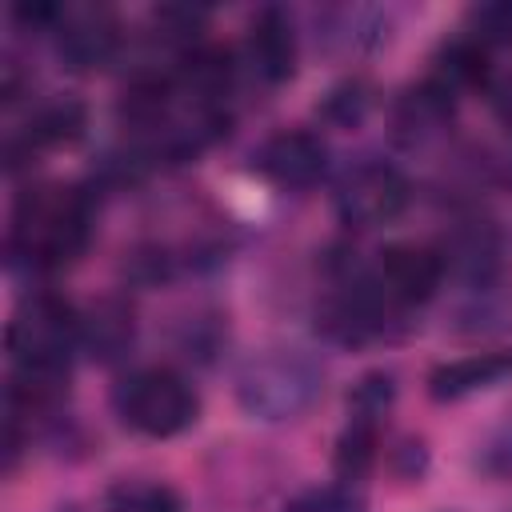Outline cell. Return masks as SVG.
I'll use <instances>...</instances> for the list:
<instances>
[{
  "label": "cell",
  "instance_id": "1",
  "mask_svg": "<svg viewBox=\"0 0 512 512\" xmlns=\"http://www.w3.org/2000/svg\"><path fill=\"white\" fill-rule=\"evenodd\" d=\"M96 224V204L84 188H28L16 200L12 212V232H8V252L12 264H24L28 272H52L72 264Z\"/></svg>",
  "mask_w": 512,
  "mask_h": 512
},
{
  "label": "cell",
  "instance_id": "2",
  "mask_svg": "<svg viewBox=\"0 0 512 512\" xmlns=\"http://www.w3.org/2000/svg\"><path fill=\"white\" fill-rule=\"evenodd\" d=\"M324 392V372L300 348L256 352L236 376V400L252 420L284 424L300 420Z\"/></svg>",
  "mask_w": 512,
  "mask_h": 512
},
{
  "label": "cell",
  "instance_id": "3",
  "mask_svg": "<svg viewBox=\"0 0 512 512\" xmlns=\"http://www.w3.org/2000/svg\"><path fill=\"white\" fill-rule=\"evenodd\" d=\"M80 348V312L52 292L28 296L8 320V356L16 372L68 376V360Z\"/></svg>",
  "mask_w": 512,
  "mask_h": 512
},
{
  "label": "cell",
  "instance_id": "4",
  "mask_svg": "<svg viewBox=\"0 0 512 512\" xmlns=\"http://www.w3.org/2000/svg\"><path fill=\"white\" fill-rule=\"evenodd\" d=\"M112 404H116V416L132 432H140L148 440L180 436L184 428L196 424V412H200L196 388L172 368H140V372H132L128 380H120Z\"/></svg>",
  "mask_w": 512,
  "mask_h": 512
},
{
  "label": "cell",
  "instance_id": "5",
  "mask_svg": "<svg viewBox=\"0 0 512 512\" xmlns=\"http://www.w3.org/2000/svg\"><path fill=\"white\" fill-rule=\"evenodd\" d=\"M412 200V184L396 164L384 160H364L348 168L336 184V216L348 228H384L392 224Z\"/></svg>",
  "mask_w": 512,
  "mask_h": 512
},
{
  "label": "cell",
  "instance_id": "6",
  "mask_svg": "<svg viewBox=\"0 0 512 512\" xmlns=\"http://www.w3.org/2000/svg\"><path fill=\"white\" fill-rule=\"evenodd\" d=\"M444 276H448V268H444V256L436 248L392 244L376 256V268L368 272V284L380 292V300H388L400 312V308L428 304L440 292Z\"/></svg>",
  "mask_w": 512,
  "mask_h": 512
},
{
  "label": "cell",
  "instance_id": "7",
  "mask_svg": "<svg viewBox=\"0 0 512 512\" xmlns=\"http://www.w3.org/2000/svg\"><path fill=\"white\" fill-rule=\"evenodd\" d=\"M396 308L388 300H380V292L364 280L356 284H344L340 292H332L320 308H316V332L332 344H344V348H356V344H368V340H380L388 332V316Z\"/></svg>",
  "mask_w": 512,
  "mask_h": 512
},
{
  "label": "cell",
  "instance_id": "8",
  "mask_svg": "<svg viewBox=\"0 0 512 512\" xmlns=\"http://www.w3.org/2000/svg\"><path fill=\"white\" fill-rule=\"evenodd\" d=\"M252 168L268 184H276L284 192H300V188H312L324 176V168H328V144L316 132H304V128L276 132V136H268L252 152Z\"/></svg>",
  "mask_w": 512,
  "mask_h": 512
},
{
  "label": "cell",
  "instance_id": "9",
  "mask_svg": "<svg viewBox=\"0 0 512 512\" xmlns=\"http://www.w3.org/2000/svg\"><path fill=\"white\" fill-rule=\"evenodd\" d=\"M52 36L56 56L72 72H88L116 52V20L104 8H60Z\"/></svg>",
  "mask_w": 512,
  "mask_h": 512
},
{
  "label": "cell",
  "instance_id": "10",
  "mask_svg": "<svg viewBox=\"0 0 512 512\" xmlns=\"http://www.w3.org/2000/svg\"><path fill=\"white\" fill-rule=\"evenodd\" d=\"M244 64L264 84H284L296 72V32L280 8H264L252 20L248 44H244Z\"/></svg>",
  "mask_w": 512,
  "mask_h": 512
},
{
  "label": "cell",
  "instance_id": "11",
  "mask_svg": "<svg viewBox=\"0 0 512 512\" xmlns=\"http://www.w3.org/2000/svg\"><path fill=\"white\" fill-rule=\"evenodd\" d=\"M504 380H512V348L472 352V356H460V360H448V364L432 368L428 396L440 400V404H452V400H464L472 392L496 388Z\"/></svg>",
  "mask_w": 512,
  "mask_h": 512
},
{
  "label": "cell",
  "instance_id": "12",
  "mask_svg": "<svg viewBox=\"0 0 512 512\" xmlns=\"http://www.w3.org/2000/svg\"><path fill=\"white\" fill-rule=\"evenodd\" d=\"M136 340L132 308L116 296L96 300L88 312H80V348L96 364H116Z\"/></svg>",
  "mask_w": 512,
  "mask_h": 512
},
{
  "label": "cell",
  "instance_id": "13",
  "mask_svg": "<svg viewBox=\"0 0 512 512\" xmlns=\"http://www.w3.org/2000/svg\"><path fill=\"white\" fill-rule=\"evenodd\" d=\"M84 120H88V116H84V104H80V100H72V96H52V100H44V104L32 108L24 132H20L16 140H8V152H16V148L36 152V148L72 144V140L84 132Z\"/></svg>",
  "mask_w": 512,
  "mask_h": 512
},
{
  "label": "cell",
  "instance_id": "14",
  "mask_svg": "<svg viewBox=\"0 0 512 512\" xmlns=\"http://www.w3.org/2000/svg\"><path fill=\"white\" fill-rule=\"evenodd\" d=\"M452 92L440 84V80H424L416 88H408L400 100H396V132L408 136V140H424L432 132H440L448 120H452Z\"/></svg>",
  "mask_w": 512,
  "mask_h": 512
},
{
  "label": "cell",
  "instance_id": "15",
  "mask_svg": "<svg viewBox=\"0 0 512 512\" xmlns=\"http://www.w3.org/2000/svg\"><path fill=\"white\" fill-rule=\"evenodd\" d=\"M104 512H184V500L164 480H116L104 492Z\"/></svg>",
  "mask_w": 512,
  "mask_h": 512
},
{
  "label": "cell",
  "instance_id": "16",
  "mask_svg": "<svg viewBox=\"0 0 512 512\" xmlns=\"http://www.w3.org/2000/svg\"><path fill=\"white\" fill-rule=\"evenodd\" d=\"M484 72H488V52H484L480 44H472L468 36H456V40L444 44V52L436 56L432 80H440V84L456 96L460 88H476V84L484 80Z\"/></svg>",
  "mask_w": 512,
  "mask_h": 512
},
{
  "label": "cell",
  "instance_id": "17",
  "mask_svg": "<svg viewBox=\"0 0 512 512\" xmlns=\"http://www.w3.org/2000/svg\"><path fill=\"white\" fill-rule=\"evenodd\" d=\"M376 444H380V424L352 416L348 428H344L340 440H336V456H332V460H336V472H340L344 480H360V476L376 464Z\"/></svg>",
  "mask_w": 512,
  "mask_h": 512
},
{
  "label": "cell",
  "instance_id": "18",
  "mask_svg": "<svg viewBox=\"0 0 512 512\" xmlns=\"http://www.w3.org/2000/svg\"><path fill=\"white\" fill-rule=\"evenodd\" d=\"M460 36H468L484 52L512 44V4H476V8H468Z\"/></svg>",
  "mask_w": 512,
  "mask_h": 512
},
{
  "label": "cell",
  "instance_id": "19",
  "mask_svg": "<svg viewBox=\"0 0 512 512\" xmlns=\"http://www.w3.org/2000/svg\"><path fill=\"white\" fill-rule=\"evenodd\" d=\"M280 512H368V504L352 484H316L292 496Z\"/></svg>",
  "mask_w": 512,
  "mask_h": 512
},
{
  "label": "cell",
  "instance_id": "20",
  "mask_svg": "<svg viewBox=\"0 0 512 512\" xmlns=\"http://www.w3.org/2000/svg\"><path fill=\"white\" fill-rule=\"evenodd\" d=\"M396 400V376L392 372H368L360 376V384L348 392V416H360V420H376L392 408Z\"/></svg>",
  "mask_w": 512,
  "mask_h": 512
},
{
  "label": "cell",
  "instance_id": "21",
  "mask_svg": "<svg viewBox=\"0 0 512 512\" xmlns=\"http://www.w3.org/2000/svg\"><path fill=\"white\" fill-rule=\"evenodd\" d=\"M320 112H324V120H332L336 128H352V124H360L364 112H368V84H360V80H344V84H336V88L324 96Z\"/></svg>",
  "mask_w": 512,
  "mask_h": 512
},
{
  "label": "cell",
  "instance_id": "22",
  "mask_svg": "<svg viewBox=\"0 0 512 512\" xmlns=\"http://www.w3.org/2000/svg\"><path fill=\"white\" fill-rule=\"evenodd\" d=\"M480 468H484L488 476H512V428L484 444V452H480Z\"/></svg>",
  "mask_w": 512,
  "mask_h": 512
},
{
  "label": "cell",
  "instance_id": "23",
  "mask_svg": "<svg viewBox=\"0 0 512 512\" xmlns=\"http://www.w3.org/2000/svg\"><path fill=\"white\" fill-rule=\"evenodd\" d=\"M492 108H496V116L512 128V76H504L500 84H492Z\"/></svg>",
  "mask_w": 512,
  "mask_h": 512
}]
</instances>
